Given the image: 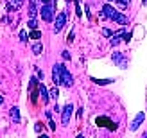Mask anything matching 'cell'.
<instances>
[{"instance_id": "cell-16", "label": "cell", "mask_w": 147, "mask_h": 138, "mask_svg": "<svg viewBox=\"0 0 147 138\" xmlns=\"http://www.w3.org/2000/svg\"><path fill=\"white\" fill-rule=\"evenodd\" d=\"M57 95H59V92H57V88H56V86H54V88H52V90L49 92V97L56 100V99H57Z\"/></svg>"}, {"instance_id": "cell-12", "label": "cell", "mask_w": 147, "mask_h": 138, "mask_svg": "<svg viewBox=\"0 0 147 138\" xmlns=\"http://www.w3.org/2000/svg\"><path fill=\"white\" fill-rule=\"evenodd\" d=\"M11 118H13L14 124H18V122H20V111H18V108H16V106L11 108Z\"/></svg>"}, {"instance_id": "cell-24", "label": "cell", "mask_w": 147, "mask_h": 138, "mask_svg": "<svg viewBox=\"0 0 147 138\" xmlns=\"http://www.w3.org/2000/svg\"><path fill=\"white\" fill-rule=\"evenodd\" d=\"M72 40H74V32H70V34H68V38H67V41H68V43H72Z\"/></svg>"}, {"instance_id": "cell-9", "label": "cell", "mask_w": 147, "mask_h": 138, "mask_svg": "<svg viewBox=\"0 0 147 138\" xmlns=\"http://www.w3.org/2000/svg\"><path fill=\"white\" fill-rule=\"evenodd\" d=\"M25 0H7V11H18L22 5H24Z\"/></svg>"}, {"instance_id": "cell-14", "label": "cell", "mask_w": 147, "mask_h": 138, "mask_svg": "<svg viewBox=\"0 0 147 138\" xmlns=\"http://www.w3.org/2000/svg\"><path fill=\"white\" fill-rule=\"evenodd\" d=\"M32 52H34L36 56H40V54L43 52V45H41V43H40V41H36V43H34V45H32Z\"/></svg>"}, {"instance_id": "cell-26", "label": "cell", "mask_w": 147, "mask_h": 138, "mask_svg": "<svg viewBox=\"0 0 147 138\" xmlns=\"http://www.w3.org/2000/svg\"><path fill=\"white\" fill-rule=\"evenodd\" d=\"M0 104H4V97L2 95H0Z\"/></svg>"}, {"instance_id": "cell-4", "label": "cell", "mask_w": 147, "mask_h": 138, "mask_svg": "<svg viewBox=\"0 0 147 138\" xmlns=\"http://www.w3.org/2000/svg\"><path fill=\"white\" fill-rule=\"evenodd\" d=\"M67 24V13H59L56 16V24H54V32H59Z\"/></svg>"}, {"instance_id": "cell-21", "label": "cell", "mask_w": 147, "mask_h": 138, "mask_svg": "<svg viewBox=\"0 0 147 138\" xmlns=\"http://www.w3.org/2000/svg\"><path fill=\"white\" fill-rule=\"evenodd\" d=\"M119 41H120V40L115 36V38H111V45H113V47H115V45H119Z\"/></svg>"}, {"instance_id": "cell-2", "label": "cell", "mask_w": 147, "mask_h": 138, "mask_svg": "<svg viewBox=\"0 0 147 138\" xmlns=\"http://www.w3.org/2000/svg\"><path fill=\"white\" fill-rule=\"evenodd\" d=\"M61 84L63 86H67V88H70V86L74 84V77H72V74L63 67V70H61Z\"/></svg>"}, {"instance_id": "cell-15", "label": "cell", "mask_w": 147, "mask_h": 138, "mask_svg": "<svg viewBox=\"0 0 147 138\" xmlns=\"http://www.w3.org/2000/svg\"><path fill=\"white\" fill-rule=\"evenodd\" d=\"M29 38H32V40H40V38H41V32L38 31V29H32L31 34H29Z\"/></svg>"}, {"instance_id": "cell-18", "label": "cell", "mask_w": 147, "mask_h": 138, "mask_svg": "<svg viewBox=\"0 0 147 138\" xmlns=\"http://www.w3.org/2000/svg\"><path fill=\"white\" fill-rule=\"evenodd\" d=\"M27 25H29V29H36L38 27V22H36V18H31L27 22Z\"/></svg>"}, {"instance_id": "cell-5", "label": "cell", "mask_w": 147, "mask_h": 138, "mask_svg": "<svg viewBox=\"0 0 147 138\" xmlns=\"http://www.w3.org/2000/svg\"><path fill=\"white\" fill-rule=\"evenodd\" d=\"M61 70H63V65H54V68H52V81H54V86H59V84H61Z\"/></svg>"}, {"instance_id": "cell-27", "label": "cell", "mask_w": 147, "mask_h": 138, "mask_svg": "<svg viewBox=\"0 0 147 138\" xmlns=\"http://www.w3.org/2000/svg\"><path fill=\"white\" fill-rule=\"evenodd\" d=\"M144 2H147V0H144Z\"/></svg>"}, {"instance_id": "cell-25", "label": "cell", "mask_w": 147, "mask_h": 138, "mask_svg": "<svg viewBox=\"0 0 147 138\" xmlns=\"http://www.w3.org/2000/svg\"><path fill=\"white\" fill-rule=\"evenodd\" d=\"M43 4H50V2H54V0H41Z\"/></svg>"}, {"instance_id": "cell-11", "label": "cell", "mask_w": 147, "mask_h": 138, "mask_svg": "<svg viewBox=\"0 0 147 138\" xmlns=\"http://www.w3.org/2000/svg\"><path fill=\"white\" fill-rule=\"evenodd\" d=\"M36 14H38V9H36V0H29V16L36 18Z\"/></svg>"}, {"instance_id": "cell-23", "label": "cell", "mask_w": 147, "mask_h": 138, "mask_svg": "<svg viewBox=\"0 0 147 138\" xmlns=\"http://www.w3.org/2000/svg\"><path fill=\"white\" fill-rule=\"evenodd\" d=\"M34 131H36V133H40V131H41V126H40V124H36V126H34Z\"/></svg>"}, {"instance_id": "cell-10", "label": "cell", "mask_w": 147, "mask_h": 138, "mask_svg": "<svg viewBox=\"0 0 147 138\" xmlns=\"http://www.w3.org/2000/svg\"><path fill=\"white\" fill-rule=\"evenodd\" d=\"M38 95H40V99H41V102L43 104H47L49 102V92H47V88L43 86L41 83L38 84Z\"/></svg>"}, {"instance_id": "cell-7", "label": "cell", "mask_w": 147, "mask_h": 138, "mask_svg": "<svg viewBox=\"0 0 147 138\" xmlns=\"http://www.w3.org/2000/svg\"><path fill=\"white\" fill-rule=\"evenodd\" d=\"M144 120H145V113H142V111H140V113H138L136 117L133 118V122H131V126H129V129H131V131H136V129L140 127V124H142Z\"/></svg>"}, {"instance_id": "cell-17", "label": "cell", "mask_w": 147, "mask_h": 138, "mask_svg": "<svg viewBox=\"0 0 147 138\" xmlns=\"http://www.w3.org/2000/svg\"><path fill=\"white\" fill-rule=\"evenodd\" d=\"M92 81L95 83V84H108V83H111V79H92Z\"/></svg>"}, {"instance_id": "cell-3", "label": "cell", "mask_w": 147, "mask_h": 138, "mask_svg": "<svg viewBox=\"0 0 147 138\" xmlns=\"http://www.w3.org/2000/svg\"><path fill=\"white\" fill-rule=\"evenodd\" d=\"M72 111H74V106H72V104H67V106H65L63 110H61V122H63L65 126H67L68 122H70V117H72Z\"/></svg>"}, {"instance_id": "cell-20", "label": "cell", "mask_w": 147, "mask_h": 138, "mask_svg": "<svg viewBox=\"0 0 147 138\" xmlns=\"http://www.w3.org/2000/svg\"><path fill=\"white\" fill-rule=\"evenodd\" d=\"M27 38H29L27 32L25 31H20V41H27Z\"/></svg>"}, {"instance_id": "cell-6", "label": "cell", "mask_w": 147, "mask_h": 138, "mask_svg": "<svg viewBox=\"0 0 147 138\" xmlns=\"http://www.w3.org/2000/svg\"><path fill=\"white\" fill-rule=\"evenodd\" d=\"M117 14H119V13L113 9V5H111V4H106L104 7H102V16H108L109 20H113V22H115Z\"/></svg>"}, {"instance_id": "cell-22", "label": "cell", "mask_w": 147, "mask_h": 138, "mask_svg": "<svg viewBox=\"0 0 147 138\" xmlns=\"http://www.w3.org/2000/svg\"><path fill=\"white\" fill-rule=\"evenodd\" d=\"M61 56H63V59H70V54H68V52H67V50H65V52H63V54H61Z\"/></svg>"}, {"instance_id": "cell-19", "label": "cell", "mask_w": 147, "mask_h": 138, "mask_svg": "<svg viewBox=\"0 0 147 138\" xmlns=\"http://www.w3.org/2000/svg\"><path fill=\"white\" fill-rule=\"evenodd\" d=\"M109 2H119V4H122V7H127L131 0H109Z\"/></svg>"}, {"instance_id": "cell-13", "label": "cell", "mask_w": 147, "mask_h": 138, "mask_svg": "<svg viewBox=\"0 0 147 138\" xmlns=\"http://www.w3.org/2000/svg\"><path fill=\"white\" fill-rule=\"evenodd\" d=\"M115 22H117V24H120V25H127L129 24V20H127V16H126V14H117V18H115Z\"/></svg>"}, {"instance_id": "cell-8", "label": "cell", "mask_w": 147, "mask_h": 138, "mask_svg": "<svg viewBox=\"0 0 147 138\" xmlns=\"http://www.w3.org/2000/svg\"><path fill=\"white\" fill-rule=\"evenodd\" d=\"M111 59H113L117 65H119L120 68H126V67H127V59H126V57H124L120 52H115V54L111 56Z\"/></svg>"}, {"instance_id": "cell-1", "label": "cell", "mask_w": 147, "mask_h": 138, "mask_svg": "<svg viewBox=\"0 0 147 138\" xmlns=\"http://www.w3.org/2000/svg\"><path fill=\"white\" fill-rule=\"evenodd\" d=\"M54 5H56V2H50V4H43L41 5L40 14H41V20L43 22H52V18H54Z\"/></svg>"}]
</instances>
